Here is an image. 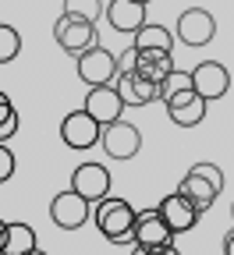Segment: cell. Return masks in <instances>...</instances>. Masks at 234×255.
<instances>
[{
	"label": "cell",
	"instance_id": "7c38bea8",
	"mask_svg": "<svg viewBox=\"0 0 234 255\" xmlns=\"http://www.w3.org/2000/svg\"><path fill=\"white\" fill-rule=\"evenodd\" d=\"M163 107H167V114H171V121H174L178 128H195V124L206 121V107H210V103L203 100V96H195L192 89H181V92H174V96H167Z\"/></svg>",
	"mask_w": 234,
	"mask_h": 255
},
{
	"label": "cell",
	"instance_id": "ffe728a7",
	"mask_svg": "<svg viewBox=\"0 0 234 255\" xmlns=\"http://www.w3.org/2000/svg\"><path fill=\"white\" fill-rule=\"evenodd\" d=\"M64 14H75V18H85L96 25L103 18V0H64Z\"/></svg>",
	"mask_w": 234,
	"mask_h": 255
},
{
	"label": "cell",
	"instance_id": "5bb4252c",
	"mask_svg": "<svg viewBox=\"0 0 234 255\" xmlns=\"http://www.w3.org/2000/svg\"><path fill=\"white\" fill-rule=\"evenodd\" d=\"M160 216H163V223H167V227H171V234H185V231H192L195 227V223H199V216H203V213H199L185 195H181V191H174V195H167L160 206Z\"/></svg>",
	"mask_w": 234,
	"mask_h": 255
},
{
	"label": "cell",
	"instance_id": "3957f363",
	"mask_svg": "<svg viewBox=\"0 0 234 255\" xmlns=\"http://www.w3.org/2000/svg\"><path fill=\"white\" fill-rule=\"evenodd\" d=\"M53 39H57V46L68 53V57H78V53H85L89 46L99 43V39H96V25L85 21V18H75V14H60V18H57Z\"/></svg>",
	"mask_w": 234,
	"mask_h": 255
},
{
	"label": "cell",
	"instance_id": "cb8c5ba5",
	"mask_svg": "<svg viewBox=\"0 0 234 255\" xmlns=\"http://www.w3.org/2000/svg\"><path fill=\"white\" fill-rule=\"evenodd\" d=\"M135 57H139V50L128 46V50L117 57V75H131V71H135Z\"/></svg>",
	"mask_w": 234,
	"mask_h": 255
},
{
	"label": "cell",
	"instance_id": "f1b7e54d",
	"mask_svg": "<svg viewBox=\"0 0 234 255\" xmlns=\"http://www.w3.org/2000/svg\"><path fill=\"white\" fill-rule=\"evenodd\" d=\"M4 231H7V220H0V252H4Z\"/></svg>",
	"mask_w": 234,
	"mask_h": 255
},
{
	"label": "cell",
	"instance_id": "44dd1931",
	"mask_svg": "<svg viewBox=\"0 0 234 255\" xmlns=\"http://www.w3.org/2000/svg\"><path fill=\"white\" fill-rule=\"evenodd\" d=\"M18 53H21V36H18V28L0 21V64H11Z\"/></svg>",
	"mask_w": 234,
	"mask_h": 255
},
{
	"label": "cell",
	"instance_id": "52a82bcc",
	"mask_svg": "<svg viewBox=\"0 0 234 255\" xmlns=\"http://www.w3.org/2000/svg\"><path fill=\"white\" fill-rule=\"evenodd\" d=\"M89 216H92V202L82 199L75 188L57 191L53 202H50V220L57 223L60 231H78V227H85V220H89Z\"/></svg>",
	"mask_w": 234,
	"mask_h": 255
},
{
	"label": "cell",
	"instance_id": "1f68e13d",
	"mask_svg": "<svg viewBox=\"0 0 234 255\" xmlns=\"http://www.w3.org/2000/svg\"><path fill=\"white\" fill-rule=\"evenodd\" d=\"M139 4H149V0H139Z\"/></svg>",
	"mask_w": 234,
	"mask_h": 255
},
{
	"label": "cell",
	"instance_id": "603a6c76",
	"mask_svg": "<svg viewBox=\"0 0 234 255\" xmlns=\"http://www.w3.org/2000/svg\"><path fill=\"white\" fill-rule=\"evenodd\" d=\"M14 163H18V159H14V152L7 149V142H0V184L14 177Z\"/></svg>",
	"mask_w": 234,
	"mask_h": 255
},
{
	"label": "cell",
	"instance_id": "83f0119b",
	"mask_svg": "<svg viewBox=\"0 0 234 255\" xmlns=\"http://www.w3.org/2000/svg\"><path fill=\"white\" fill-rule=\"evenodd\" d=\"M224 255H234V227H231V234L224 238Z\"/></svg>",
	"mask_w": 234,
	"mask_h": 255
},
{
	"label": "cell",
	"instance_id": "8992f818",
	"mask_svg": "<svg viewBox=\"0 0 234 255\" xmlns=\"http://www.w3.org/2000/svg\"><path fill=\"white\" fill-rule=\"evenodd\" d=\"M99 142H103V152L110 159H131V156H139V149H142V131L135 124H128L124 117H117V121L103 124Z\"/></svg>",
	"mask_w": 234,
	"mask_h": 255
},
{
	"label": "cell",
	"instance_id": "8fae6325",
	"mask_svg": "<svg viewBox=\"0 0 234 255\" xmlns=\"http://www.w3.org/2000/svg\"><path fill=\"white\" fill-rule=\"evenodd\" d=\"M174 234L171 227L163 223L160 209H142L135 213V227H131V245H142V248H163V245H171Z\"/></svg>",
	"mask_w": 234,
	"mask_h": 255
},
{
	"label": "cell",
	"instance_id": "ac0fdd59",
	"mask_svg": "<svg viewBox=\"0 0 234 255\" xmlns=\"http://www.w3.org/2000/svg\"><path fill=\"white\" fill-rule=\"evenodd\" d=\"M131 46L135 50H174V32L156 21H142L131 32Z\"/></svg>",
	"mask_w": 234,
	"mask_h": 255
},
{
	"label": "cell",
	"instance_id": "9a60e30c",
	"mask_svg": "<svg viewBox=\"0 0 234 255\" xmlns=\"http://www.w3.org/2000/svg\"><path fill=\"white\" fill-rule=\"evenodd\" d=\"M114 89H117L124 107H149V103H156V82H149V78H142L135 71H131V75H117Z\"/></svg>",
	"mask_w": 234,
	"mask_h": 255
},
{
	"label": "cell",
	"instance_id": "7402d4cb",
	"mask_svg": "<svg viewBox=\"0 0 234 255\" xmlns=\"http://www.w3.org/2000/svg\"><path fill=\"white\" fill-rule=\"evenodd\" d=\"M181 89H192V78H188V71H178V68H174L167 78L156 82V100L163 103L167 96H174V92H181Z\"/></svg>",
	"mask_w": 234,
	"mask_h": 255
},
{
	"label": "cell",
	"instance_id": "30bf717a",
	"mask_svg": "<svg viewBox=\"0 0 234 255\" xmlns=\"http://www.w3.org/2000/svg\"><path fill=\"white\" fill-rule=\"evenodd\" d=\"M188 78H192V92L203 96L206 103H213V100H220V96H227V89H231V75H227L224 64H217V60H203Z\"/></svg>",
	"mask_w": 234,
	"mask_h": 255
},
{
	"label": "cell",
	"instance_id": "6da1fadb",
	"mask_svg": "<svg viewBox=\"0 0 234 255\" xmlns=\"http://www.w3.org/2000/svg\"><path fill=\"white\" fill-rule=\"evenodd\" d=\"M178 191L199 209V213H206L217 199H220V191H224V170L213 163V159H199V163L188 167V174L181 177Z\"/></svg>",
	"mask_w": 234,
	"mask_h": 255
},
{
	"label": "cell",
	"instance_id": "e0dca14e",
	"mask_svg": "<svg viewBox=\"0 0 234 255\" xmlns=\"http://www.w3.org/2000/svg\"><path fill=\"white\" fill-rule=\"evenodd\" d=\"M107 21L117 32H135L146 21V4H139V0H110L107 4Z\"/></svg>",
	"mask_w": 234,
	"mask_h": 255
},
{
	"label": "cell",
	"instance_id": "ba28073f",
	"mask_svg": "<svg viewBox=\"0 0 234 255\" xmlns=\"http://www.w3.org/2000/svg\"><path fill=\"white\" fill-rule=\"evenodd\" d=\"M99 131H103V124L92 121L85 110H71L60 121V142L75 152H85V149L99 145Z\"/></svg>",
	"mask_w": 234,
	"mask_h": 255
},
{
	"label": "cell",
	"instance_id": "4dcf8cb0",
	"mask_svg": "<svg viewBox=\"0 0 234 255\" xmlns=\"http://www.w3.org/2000/svg\"><path fill=\"white\" fill-rule=\"evenodd\" d=\"M231 216H234V202H231Z\"/></svg>",
	"mask_w": 234,
	"mask_h": 255
},
{
	"label": "cell",
	"instance_id": "484cf974",
	"mask_svg": "<svg viewBox=\"0 0 234 255\" xmlns=\"http://www.w3.org/2000/svg\"><path fill=\"white\" fill-rule=\"evenodd\" d=\"M11 114H14V103H11V96H7V92H0V124H4Z\"/></svg>",
	"mask_w": 234,
	"mask_h": 255
},
{
	"label": "cell",
	"instance_id": "277c9868",
	"mask_svg": "<svg viewBox=\"0 0 234 255\" xmlns=\"http://www.w3.org/2000/svg\"><path fill=\"white\" fill-rule=\"evenodd\" d=\"M217 36V18L206 11V7H188L181 11L178 25H174V39H181L185 46L199 50V46H210Z\"/></svg>",
	"mask_w": 234,
	"mask_h": 255
},
{
	"label": "cell",
	"instance_id": "4316f807",
	"mask_svg": "<svg viewBox=\"0 0 234 255\" xmlns=\"http://www.w3.org/2000/svg\"><path fill=\"white\" fill-rule=\"evenodd\" d=\"M146 255H181V252H178V245L171 241V245H163V248H146Z\"/></svg>",
	"mask_w": 234,
	"mask_h": 255
},
{
	"label": "cell",
	"instance_id": "d6986e66",
	"mask_svg": "<svg viewBox=\"0 0 234 255\" xmlns=\"http://www.w3.org/2000/svg\"><path fill=\"white\" fill-rule=\"evenodd\" d=\"M32 248H36V231H32L28 223L11 220L7 231H4V252L7 255H28Z\"/></svg>",
	"mask_w": 234,
	"mask_h": 255
},
{
	"label": "cell",
	"instance_id": "4fadbf2b",
	"mask_svg": "<svg viewBox=\"0 0 234 255\" xmlns=\"http://www.w3.org/2000/svg\"><path fill=\"white\" fill-rule=\"evenodd\" d=\"M92 121H99V124H110V121H117V117H124V103H121V96H117V89L114 85H89V92H85V107H82Z\"/></svg>",
	"mask_w": 234,
	"mask_h": 255
},
{
	"label": "cell",
	"instance_id": "d6a6232c",
	"mask_svg": "<svg viewBox=\"0 0 234 255\" xmlns=\"http://www.w3.org/2000/svg\"><path fill=\"white\" fill-rule=\"evenodd\" d=\"M0 255H7V252H0Z\"/></svg>",
	"mask_w": 234,
	"mask_h": 255
},
{
	"label": "cell",
	"instance_id": "2e32d148",
	"mask_svg": "<svg viewBox=\"0 0 234 255\" xmlns=\"http://www.w3.org/2000/svg\"><path fill=\"white\" fill-rule=\"evenodd\" d=\"M174 71V50H139L135 57V75L149 78V82H160Z\"/></svg>",
	"mask_w": 234,
	"mask_h": 255
},
{
	"label": "cell",
	"instance_id": "9c48e42d",
	"mask_svg": "<svg viewBox=\"0 0 234 255\" xmlns=\"http://www.w3.org/2000/svg\"><path fill=\"white\" fill-rule=\"evenodd\" d=\"M71 188L82 199L99 202L103 195H110V170L103 163H96V159H85V163H78L75 174H71Z\"/></svg>",
	"mask_w": 234,
	"mask_h": 255
},
{
	"label": "cell",
	"instance_id": "d4e9b609",
	"mask_svg": "<svg viewBox=\"0 0 234 255\" xmlns=\"http://www.w3.org/2000/svg\"><path fill=\"white\" fill-rule=\"evenodd\" d=\"M18 128H21V117H18V110H14L4 124H0V142H11V138L18 135Z\"/></svg>",
	"mask_w": 234,
	"mask_h": 255
},
{
	"label": "cell",
	"instance_id": "5b68a950",
	"mask_svg": "<svg viewBox=\"0 0 234 255\" xmlns=\"http://www.w3.org/2000/svg\"><path fill=\"white\" fill-rule=\"evenodd\" d=\"M75 68H78V78L85 85H114L117 78V57L107 50V46H89L85 53L75 57Z\"/></svg>",
	"mask_w": 234,
	"mask_h": 255
},
{
	"label": "cell",
	"instance_id": "7a4b0ae2",
	"mask_svg": "<svg viewBox=\"0 0 234 255\" xmlns=\"http://www.w3.org/2000/svg\"><path fill=\"white\" fill-rule=\"evenodd\" d=\"M92 223L110 245H131V227H135V209L124 199L103 195L99 202H92Z\"/></svg>",
	"mask_w": 234,
	"mask_h": 255
},
{
	"label": "cell",
	"instance_id": "f546056e",
	"mask_svg": "<svg viewBox=\"0 0 234 255\" xmlns=\"http://www.w3.org/2000/svg\"><path fill=\"white\" fill-rule=\"evenodd\" d=\"M28 255H46V252H43V248H39V245H36V248H32V252H28Z\"/></svg>",
	"mask_w": 234,
	"mask_h": 255
}]
</instances>
